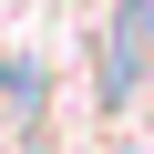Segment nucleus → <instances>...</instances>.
Wrapping results in <instances>:
<instances>
[{
	"instance_id": "nucleus-1",
	"label": "nucleus",
	"mask_w": 154,
	"mask_h": 154,
	"mask_svg": "<svg viewBox=\"0 0 154 154\" xmlns=\"http://www.w3.org/2000/svg\"><path fill=\"white\" fill-rule=\"evenodd\" d=\"M144 72H154V0H113V31H103V72H93L103 113H123V103L144 93Z\"/></svg>"
},
{
	"instance_id": "nucleus-2",
	"label": "nucleus",
	"mask_w": 154,
	"mask_h": 154,
	"mask_svg": "<svg viewBox=\"0 0 154 154\" xmlns=\"http://www.w3.org/2000/svg\"><path fill=\"white\" fill-rule=\"evenodd\" d=\"M0 103H11V123L31 134V123H41V103H51V72H41L31 51H11V72H0Z\"/></svg>"
},
{
	"instance_id": "nucleus-5",
	"label": "nucleus",
	"mask_w": 154,
	"mask_h": 154,
	"mask_svg": "<svg viewBox=\"0 0 154 154\" xmlns=\"http://www.w3.org/2000/svg\"><path fill=\"white\" fill-rule=\"evenodd\" d=\"M0 72H11V51H0Z\"/></svg>"
},
{
	"instance_id": "nucleus-4",
	"label": "nucleus",
	"mask_w": 154,
	"mask_h": 154,
	"mask_svg": "<svg viewBox=\"0 0 154 154\" xmlns=\"http://www.w3.org/2000/svg\"><path fill=\"white\" fill-rule=\"evenodd\" d=\"M113 154H144V144H134V134H123V144H113Z\"/></svg>"
},
{
	"instance_id": "nucleus-3",
	"label": "nucleus",
	"mask_w": 154,
	"mask_h": 154,
	"mask_svg": "<svg viewBox=\"0 0 154 154\" xmlns=\"http://www.w3.org/2000/svg\"><path fill=\"white\" fill-rule=\"evenodd\" d=\"M21 154H51V134H41V123H31V134H21Z\"/></svg>"
}]
</instances>
